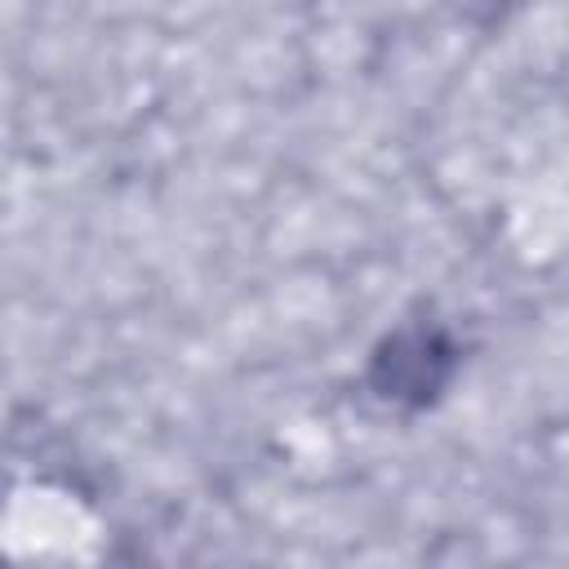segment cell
<instances>
[{
  "label": "cell",
  "instance_id": "6da1fadb",
  "mask_svg": "<svg viewBox=\"0 0 569 569\" xmlns=\"http://www.w3.org/2000/svg\"><path fill=\"white\" fill-rule=\"evenodd\" d=\"M449 347L440 333H427V329H409V333H396L378 365H373V382L382 387V396L391 400H409V405H422L431 400L445 378H449Z\"/></svg>",
  "mask_w": 569,
  "mask_h": 569
}]
</instances>
